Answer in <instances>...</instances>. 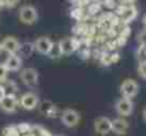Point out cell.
Masks as SVG:
<instances>
[{
    "mask_svg": "<svg viewBox=\"0 0 146 136\" xmlns=\"http://www.w3.org/2000/svg\"><path fill=\"white\" fill-rule=\"evenodd\" d=\"M57 47L61 55H71L75 51H78V48L81 47V41L77 37H65L58 41Z\"/></svg>",
    "mask_w": 146,
    "mask_h": 136,
    "instance_id": "cell-1",
    "label": "cell"
},
{
    "mask_svg": "<svg viewBox=\"0 0 146 136\" xmlns=\"http://www.w3.org/2000/svg\"><path fill=\"white\" fill-rule=\"evenodd\" d=\"M19 20L26 24V26H31L38 20V11L34 6L31 4H24L20 7L19 10Z\"/></svg>",
    "mask_w": 146,
    "mask_h": 136,
    "instance_id": "cell-2",
    "label": "cell"
},
{
    "mask_svg": "<svg viewBox=\"0 0 146 136\" xmlns=\"http://www.w3.org/2000/svg\"><path fill=\"white\" fill-rule=\"evenodd\" d=\"M116 14L118 19L122 24H129L132 23L136 17H138V9L132 4H126V6H119L116 7Z\"/></svg>",
    "mask_w": 146,
    "mask_h": 136,
    "instance_id": "cell-3",
    "label": "cell"
},
{
    "mask_svg": "<svg viewBox=\"0 0 146 136\" xmlns=\"http://www.w3.org/2000/svg\"><path fill=\"white\" fill-rule=\"evenodd\" d=\"M61 122L64 126L67 128H75L80 125V121H81V115L78 111L72 109V108H67L61 112Z\"/></svg>",
    "mask_w": 146,
    "mask_h": 136,
    "instance_id": "cell-4",
    "label": "cell"
},
{
    "mask_svg": "<svg viewBox=\"0 0 146 136\" xmlns=\"http://www.w3.org/2000/svg\"><path fill=\"white\" fill-rule=\"evenodd\" d=\"M119 90H121V94H122L123 98L133 99L139 94V84L135 80H132V78H126V80L122 81Z\"/></svg>",
    "mask_w": 146,
    "mask_h": 136,
    "instance_id": "cell-5",
    "label": "cell"
},
{
    "mask_svg": "<svg viewBox=\"0 0 146 136\" xmlns=\"http://www.w3.org/2000/svg\"><path fill=\"white\" fill-rule=\"evenodd\" d=\"M19 103H20V106H21L23 109H26V111H33V109H36V108L40 105V98H38L37 94L29 91V92H24V94L20 96Z\"/></svg>",
    "mask_w": 146,
    "mask_h": 136,
    "instance_id": "cell-6",
    "label": "cell"
},
{
    "mask_svg": "<svg viewBox=\"0 0 146 136\" xmlns=\"http://www.w3.org/2000/svg\"><path fill=\"white\" fill-rule=\"evenodd\" d=\"M115 111L116 113L121 116V118H128L132 115L133 112V102L132 99H128V98H119L116 102H115Z\"/></svg>",
    "mask_w": 146,
    "mask_h": 136,
    "instance_id": "cell-7",
    "label": "cell"
},
{
    "mask_svg": "<svg viewBox=\"0 0 146 136\" xmlns=\"http://www.w3.org/2000/svg\"><path fill=\"white\" fill-rule=\"evenodd\" d=\"M20 80H21V82H23L26 87H29V88L36 87V85L38 84V71H37L36 68H31V67L24 68V70H21V72H20Z\"/></svg>",
    "mask_w": 146,
    "mask_h": 136,
    "instance_id": "cell-8",
    "label": "cell"
},
{
    "mask_svg": "<svg viewBox=\"0 0 146 136\" xmlns=\"http://www.w3.org/2000/svg\"><path fill=\"white\" fill-rule=\"evenodd\" d=\"M34 51H37L38 54H41V55H50L51 54V51H52V48H54V43H52V40L47 37V36H43V37H38L34 43Z\"/></svg>",
    "mask_w": 146,
    "mask_h": 136,
    "instance_id": "cell-9",
    "label": "cell"
},
{
    "mask_svg": "<svg viewBox=\"0 0 146 136\" xmlns=\"http://www.w3.org/2000/svg\"><path fill=\"white\" fill-rule=\"evenodd\" d=\"M17 106H19V98L16 95L6 94V96L0 101V109L6 113H14Z\"/></svg>",
    "mask_w": 146,
    "mask_h": 136,
    "instance_id": "cell-10",
    "label": "cell"
},
{
    "mask_svg": "<svg viewBox=\"0 0 146 136\" xmlns=\"http://www.w3.org/2000/svg\"><path fill=\"white\" fill-rule=\"evenodd\" d=\"M94 131L101 136H106L111 133V119L106 116H98L94 121Z\"/></svg>",
    "mask_w": 146,
    "mask_h": 136,
    "instance_id": "cell-11",
    "label": "cell"
},
{
    "mask_svg": "<svg viewBox=\"0 0 146 136\" xmlns=\"http://www.w3.org/2000/svg\"><path fill=\"white\" fill-rule=\"evenodd\" d=\"M129 131V122L125 118H115L111 119V132H113L115 135H126V132Z\"/></svg>",
    "mask_w": 146,
    "mask_h": 136,
    "instance_id": "cell-12",
    "label": "cell"
},
{
    "mask_svg": "<svg viewBox=\"0 0 146 136\" xmlns=\"http://www.w3.org/2000/svg\"><path fill=\"white\" fill-rule=\"evenodd\" d=\"M0 44H1V50L3 51H6L9 54H19V50H20L21 43L16 37L7 36V37L3 38V41H0Z\"/></svg>",
    "mask_w": 146,
    "mask_h": 136,
    "instance_id": "cell-13",
    "label": "cell"
},
{
    "mask_svg": "<svg viewBox=\"0 0 146 136\" xmlns=\"http://www.w3.org/2000/svg\"><path fill=\"white\" fill-rule=\"evenodd\" d=\"M7 68L9 72H17L21 70V64H23V60L19 54H9L6 61L3 62Z\"/></svg>",
    "mask_w": 146,
    "mask_h": 136,
    "instance_id": "cell-14",
    "label": "cell"
},
{
    "mask_svg": "<svg viewBox=\"0 0 146 136\" xmlns=\"http://www.w3.org/2000/svg\"><path fill=\"white\" fill-rule=\"evenodd\" d=\"M40 109H41V113L46 118H50V119H52V118H55L58 115V108L50 101H44L40 105Z\"/></svg>",
    "mask_w": 146,
    "mask_h": 136,
    "instance_id": "cell-15",
    "label": "cell"
},
{
    "mask_svg": "<svg viewBox=\"0 0 146 136\" xmlns=\"http://www.w3.org/2000/svg\"><path fill=\"white\" fill-rule=\"evenodd\" d=\"M30 135L31 136H52L46 128H43L40 125H31Z\"/></svg>",
    "mask_w": 146,
    "mask_h": 136,
    "instance_id": "cell-16",
    "label": "cell"
},
{
    "mask_svg": "<svg viewBox=\"0 0 146 136\" xmlns=\"http://www.w3.org/2000/svg\"><path fill=\"white\" fill-rule=\"evenodd\" d=\"M34 51V45H33V43H21V45H20V50H19V52L21 54V55H24V57H29L31 52Z\"/></svg>",
    "mask_w": 146,
    "mask_h": 136,
    "instance_id": "cell-17",
    "label": "cell"
},
{
    "mask_svg": "<svg viewBox=\"0 0 146 136\" xmlns=\"http://www.w3.org/2000/svg\"><path fill=\"white\" fill-rule=\"evenodd\" d=\"M99 62L104 65V67H108L112 64V52L109 51H102L101 52V57H99Z\"/></svg>",
    "mask_w": 146,
    "mask_h": 136,
    "instance_id": "cell-18",
    "label": "cell"
},
{
    "mask_svg": "<svg viewBox=\"0 0 146 136\" xmlns=\"http://www.w3.org/2000/svg\"><path fill=\"white\" fill-rule=\"evenodd\" d=\"M1 133H3V136H20L19 131H17V126H14V125H9V126L3 128Z\"/></svg>",
    "mask_w": 146,
    "mask_h": 136,
    "instance_id": "cell-19",
    "label": "cell"
},
{
    "mask_svg": "<svg viewBox=\"0 0 146 136\" xmlns=\"http://www.w3.org/2000/svg\"><path fill=\"white\" fill-rule=\"evenodd\" d=\"M77 52H78V55H80L82 60H88V58L91 57V50L88 48V45H85V44L84 45L81 44V47L78 48Z\"/></svg>",
    "mask_w": 146,
    "mask_h": 136,
    "instance_id": "cell-20",
    "label": "cell"
},
{
    "mask_svg": "<svg viewBox=\"0 0 146 136\" xmlns=\"http://www.w3.org/2000/svg\"><path fill=\"white\" fill-rule=\"evenodd\" d=\"M30 129H31V125L30 123H26V122H21L17 125V131L19 133L23 136V135H29L30 133Z\"/></svg>",
    "mask_w": 146,
    "mask_h": 136,
    "instance_id": "cell-21",
    "label": "cell"
},
{
    "mask_svg": "<svg viewBox=\"0 0 146 136\" xmlns=\"http://www.w3.org/2000/svg\"><path fill=\"white\" fill-rule=\"evenodd\" d=\"M88 14H91V16H94V14H98L99 11H101V3L99 1H94V3H91L90 6H88Z\"/></svg>",
    "mask_w": 146,
    "mask_h": 136,
    "instance_id": "cell-22",
    "label": "cell"
},
{
    "mask_svg": "<svg viewBox=\"0 0 146 136\" xmlns=\"http://www.w3.org/2000/svg\"><path fill=\"white\" fill-rule=\"evenodd\" d=\"M71 16L74 17V19H77V20H82L84 19V9L82 7H75V9H72V11H71Z\"/></svg>",
    "mask_w": 146,
    "mask_h": 136,
    "instance_id": "cell-23",
    "label": "cell"
},
{
    "mask_svg": "<svg viewBox=\"0 0 146 136\" xmlns=\"http://www.w3.org/2000/svg\"><path fill=\"white\" fill-rule=\"evenodd\" d=\"M138 75L146 81V61H141L138 64Z\"/></svg>",
    "mask_w": 146,
    "mask_h": 136,
    "instance_id": "cell-24",
    "label": "cell"
},
{
    "mask_svg": "<svg viewBox=\"0 0 146 136\" xmlns=\"http://www.w3.org/2000/svg\"><path fill=\"white\" fill-rule=\"evenodd\" d=\"M7 74H9V71H7L6 65L3 62H0V82H6L7 81Z\"/></svg>",
    "mask_w": 146,
    "mask_h": 136,
    "instance_id": "cell-25",
    "label": "cell"
},
{
    "mask_svg": "<svg viewBox=\"0 0 146 136\" xmlns=\"http://www.w3.org/2000/svg\"><path fill=\"white\" fill-rule=\"evenodd\" d=\"M136 40H138L139 45H145L146 44V29H143L142 31H139V34H138Z\"/></svg>",
    "mask_w": 146,
    "mask_h": 136,
    "instance_id": "cell-26",
    "label": "cell"
},
{
    "mask_svg": "<svg viewBox=\"0 0 146 136\" xmlns=\"http://www.w3.org/2000/svg\"><path fill=\"white\" fill-rule=\"evenodd\" d=\"M1 1H3V6H4V7L13 9V7H16V6L19 4L20 0H1Z\"/></svg>",
    "mask_w": 146,
    "mask_h": 136,
    "instance_id": "cell-27",
    "label": "cell"
},
{
    "mask_svg": "<svg viewBox=\"0 0 146 136\" xmlns=\"http://www.w3.org/2000/svg\"><path fill=\"white\" fill-rule=\"evenodd\" d=\"M116 0H104V4L108 7V9H116Z\"/></svg>",
    "mask_w": 146,
    "mask_h": 136,
    "instance_id": "cell-28",
    "label": "cell"
},
{
    "mask_svg": "<svg viewBox=\"0 0 146 136\" xmlns=\"http://www.w3.org/2000/svg\"><path fill=\"white\" fill-rule=\"evenodd\" d=\"M119 60H121V55H119V52H112V64L118 62Z\"/></svg>",
    "mask_w": 146,
    "mask_h": 136,
    "instance_id": "cell-29",
    "label": "cell"
},
{
    "mask_svg": "<svg viewBox=\"0 0 146 136\" xmlns=\"http://www.w3.org/2000/svg\"><path fill=\"white\" fill-rule=\"evenodd\" d=\"M4 96H6V88H4L3 85H0V101H1Z\"/></svg>",
    "mask_w": 146,
    "mask_h": 136,
    "instance_id": "cell-30",
    "label": "cell"
},
{
    "mask_svg": "<svg viewBox=\"0 0 146 136\" xmlns=\"http://www.w3.org/2000/svg\"><path fill=\"white\" fill-rule=\"evenodd\" d=\"M142 47V51H143V54H145V57H146V44L145 45H141Z\"/></svg>",
    "mask_w": 146,
    "mask_h": 136,
    "instance_id": "cell-31",
    "label": "cell"
},
{
    "mask_svg": "<svg viewBox=\"0 0 146 136\" xmlns=\"http://www.w3.org/2000/svg\"><path fill=\"white\" fill-rule=\"evenodd\" d=\"M142 23H143V27L146 29V14L143 16V20H142Z\"/></svg>",
    "mask_w": 146,
    "mask_h": 136,
    "instance_id": "cell-32",
    "label": "cell"
},
{
    "mask_svg": "<svg viewBox=\"0 0 146 136\" xmlns=\"http://www.w3.org/2000/svg\"><path fill=\"white\" fill-rule=\"evenodd\" d=\"M143 121L146 122V106L143 108Z\"/></svg>",
    "mask_w": 146,
    "mask_h": 136,
    "instance_id": "cell-33",
    "label": "cell"
},
{
    "mask_svg": "<svg viewBox=\"0 0 146 136\" xmlns=\"http://www.w3.org/2000/svg\"><path fill=\"white\" fill-rule=\"evenodd\" d=\"M3 7H4V6H3V1H1V0H0V10H1V9H3Z\"/></svg>",
    "mask_w": 146,
    "mask_h": 136,
    "instance_id": "cell-34",
    "label": "cell"
},
{
    "mask_svg": "<svg viewBox=\"0 0 146 136\" xmlns=\"http://www.w3.org/2000/svg\"><path fill=\"white\" fill-rule=\"evenodd\" d=\"M1 51H3V50H1V44H0V52H1Z\"/></svg>",
    "mask_w": 146,
    "mask_h": 136,
    "instance_id": "cell-35",
    "label": "cell"
},
{
    "mask_svg": "<svg viewBox=\"0 0 146 136\" xmlns=\"http://www.w3.org/2000/svg\"><path fill=\"white\" fill-rule=\"evenodd\" d=\"M54 136H61V135H54Z\"/></svg>",
    "mask_w": 146,
    "mask_h": 136,
    "instance_id": "cell-36",
    "label": "cell"
}]
</instances>
